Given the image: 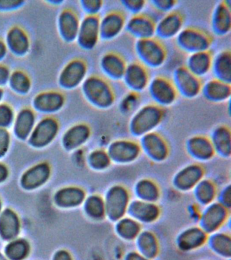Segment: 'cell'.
<instances>
[{
	"label": "cell",
	"instance_id": "cell-1",
	"mask_svg": "<svg viewBox=\"0 0 231 260\" xmlns=\"http://www.w3.org/2000/svg\"><path fill=\"white\" fill-rule=\"evenodd\" d=\"M82 92L87 101L96 109L107 110L115 104L116 95L108 79L97 75L87 77L82 83Z\"/></svg>",
	"mask_w": 231,
	"mask_h": 260
},
{
	"label": "cell",
	"instance_id": "cell-2",
	"mask_svg": "<svg viewBox=\"0 0 231 260\" xmlns=\"http://www.w3.org/2000/svg\"><path fill=\"white\" fill-rule=\"evenodd\" d=\"M165 115V109L155 103L142 106L131 116L128 123L129 133L135 137L141 138L155 132L161 125Z\"/></svg>",
	"mask_w": 231,
	"mask_h": 260
},
{
	"label": "cell",
	"instance_id": "cell-3",
	"mask_svg": "<svg viewBox=\"0 0 231 260\" xmlns=\"http://www.w3.org/2000/svg\"><path fill=\"white\" fill-rule=\"evenodd\" d=\"M134 50L139 62L149 69H158L167 60V50L155 37L136 40Z\"/></svg>",
	"mask_w": 231,
	"mask_h": 260
},
{
	"label": "cell",
	"instance_id": "cell-4",
	"mask_svg": "<svg viewBox=\"0 0 231 260\" xmlns=\"http://www.w3.org/2000/svg\"><path fill=\"white\" fill-rule=\"evenodd\" d=\"M103 198L106 218L115 223L127 215L131 196L126 187L121 184L113 185L107 190Z\"/></svg>",
	"mask_w": 231,
	"mask_h": 260
},
{
	"label": "cell",
	"instance_id": "cell-5",
	"mask_svg": "<svg viewBox=\"0 0 231 260\" xmlns=\"http://www.w3.org/2000/svg\"><path fill=\"white\" fill-rule=\"evenodd\" d=\"M175 40L178 48L188 55L210 51L212 45V37L208 32L192 26L182 28Z\"/></svg>",
	"mask_w": 231,
	"mask_h": 260
},
{
	"label": "cell",
	"instance_id": "cell-6",
	"mask_svg": "<svg viewBox=\"0 0 231 260\" xmlns=\"http://www.w3.org/2000/svg\"><path fill=\"white\" fill-rule=\"evenodd\" d=\"M171 80L178 94L184 99H195L202 93V79L190 72L184 65L174 69Z\"/></svg>",
	"mask_w": 231,
	"mask_h": 260
},
{
	"label": "cell",
	"instance_id": "cell-7",
	"mask_svg": "<svg viewBox=\"0 0 231 260\" xmlns=\"http://www.w3.org/2000/svg\"><path fill=\"white\" fill-rule=\"evenodd\" d=\"M230 210L223 206L218 201H214L211 204L204 207L201 211L199 218V226L208 235L220 231L229 218Z\"/></svg>",
	"mask_w": 231,
	"mask_h": 260
},
{
	"label": "cell",
	"instance_id": "cell-8",
	"mask_svg": "<svg viewBox=\"0 0 231 260\" xmlns=\"http://www.w3.org/2000/svg\"><path fill=\"white\" fill-rule=\"evenodd\" d=\"M147 88L153 103L164 109L173 105L178 99L177 91L171 79L162 75L151 78Z\"/></svg>",
	"mask_w": 231,
	"mask_h": 260
},
{
	"label": "cell",
	"instance_id": "cell-9",
	"mask_svg": "<svg viewBox=\"0 0 231 260\" xmlns=\"http://www.w3.org/2000/svg\"><path fill=\"white\" fill-rule=\"evenodd\" d=\"M106 150L112 164L121 165L135 162L142 152L139 142L129 139L113 140Z\"/></svg>",
	"mask_w": 231,
	"mask_h": 260
},
{
	"label": "cell",
	"instance_id": "cell-10",
	"mask_svg": "<svg viewBox=\"0 0 231 260\" xmlns=\"http://www.w3.org/2000/svg\"><path fill=\"white\" fill-rule=\"evenodd\" d=\"M139 143L141 152L154 162H163L169 155L170 148L167 141L155 131L142 136Z\"/></svg>",
	"mask_w": 231,
	"mask_h": 260
},
{
	"label": "cell",
	"instance_id": "cell-11",
	"mask_svg": "<svg viewBox=\"0 0 231 260\" xmlns=\"http://www.w3.org/2000/svg\"><path fill=\"white\" fill-rule=\"evenodd\" d=\"M76 40L81 48L91 50L101 40L100 16L86 15L80 21Z\"/></svg>",
	"mask_w": 231,
	"mask_h": 260
},
{
	"label": "cell",
	"instance_id": "cell-12",
	"mask_svg": "<svg viewBox=\"0 0 231 260\" xmlns=\"http://www.w3.org/2000/svg\"><path fill=\"white\" fill-rule=\"evenodd\" d=\"M151 80L147 67L139 62L127 64L122 81L129 91L140 93L147 88Z\"/></svg>",
	"mask_w": 231,
	"mask_h": 260
},
{
	"label": "cell",
	"instance_id": "cell-13",
	"mask_svg": "<svg viewBox=\"0 0 231 260\" xmlns=\"http://www.w3.org/2000/svg\"><path fill=\"white\" fill-rule=\"evenodd\" d=\"M204 167L199 162L187 165L178 171L172 183L174 188L182 192L193 190L198 183L204 178Z\"/></svg>",
	"mask_w": 231,
	"mask_h": 260
},
{
	"label": "cell",
	"instance_id": "cell-14",
	"mask_svg": "<svg viewBox=\"0 0 231 260\" xmlns=\"http://www.w3.org/2000/svg\"><path fill=\"white\" fill-rule=\"evenodd\" d=\"M156 20L149 14L143 13L131 16L126 20L125 29L136 40L154 38Z\"/></svg>",
	"mask_w": 231,
	"mask_h": 260
},
{
	"label": "cell",
	"instance_id": "cell-15",
	"mask_svg": "<svg viewBox=\"0 0 231 260\" xmlns=\"http://www.w3.org/2000/svg\"><path fill=\"white\" fill-rule=\"evenodd\" d=\"M161 215V209L155 203L147 202L135 199L131 200L127 215L143 224H149L157 221Z\"/></svg>",
	"mask_w": 231,
	"mask_h": 260
},
{
	"label": "cell",
	"instance_id": "cell-16",
	"mask_svg": "<svg viewBox=\"0 0 231 260\" xmlns=\"http://www.w3.org/2000/svg\"><path fill=\"white\" fill-rule=\"evenodd\" d=\"M184 20L182 14L172 11L164 14L155 24V38L160 41L175 38L183 28Z\"/></svg>",
	"mask_w": 231,
	"mask_h": 260
},
{
	"label": "cell",
	"instance_id": "cell-17",
	"mask_svg": "<svg viewBox=\"0 0 231 260\" xmlns=\"http://www.w3.org/2000/svg\"><path fill=\"white\" fill-rule=\"evenodd\" d=\"M126 19L124 14L112 10L100 17L101 40L111 41L117 38L125 29Z\"/></svg>",
	"mask_w": 231,
	"mask_h": 260
},
{
	"label": "cell",
	"instance_id": "cell-18",
	"mask_svg": "<svg viewBox=\"0 0 231 260\" xmlns=\"http://www.w3.org/2000/svg\"><path fill=\"white\" fill-rule=\"evenodd\" d=\"M88 66L82 59H74L69 62L60 75V83L64 88L72 89L82 84L86 78Z\"/></svg>",
	"mask_w": 231,
	"mask_h": 260
},
{
	"label": "cell",
	"instance_id": "cell-19",
	"mask_svg": "<svg viewBox=\"0 0 231 260\" xmlns=\"http://www.w3.org/2000/svg\"><path fill=\"white\" fill-rule=\"evenodd\" d=\"M211 28L217 36H225L230 32V1L219 2L213 9L210 20Z\"/></svg>",
	"mask_w": 231,
	"mask_h": 260
},
{
	"label": "cell",
	"instance_id": "cell-20",
	"mask_svg": "<svg viewBox=\"0 0 231 260\" xmlns=\"http://www.w3.org/2000/svg\"><path fill=\"white\" fill-rule=\"evenodd\" d=\"M186 149L188 155L198 162L208 161L216 155L210 138L204 135L192 136L188 138Z\"/></svg>",
	"mask_w": 231,
	"mask_h": 260
},
{
	"label": "cell",
	"instance_id": "cell-21",
	"mask_svg": "<svg viewBox=\"0 0 231 260\" xmlns=\"http://www.w3.org/2000/svg\"><path fill=\"white\" fill-rule=\"evenodd\" d=\"M208 235L199 225L184 229L176 238V246L182 251L200 249L208 241Z\"/></svg>",
	"mask_w": 231,
	"mask_h": 260
},
{
	"label": "cell",
	"instance_id": "cell-22",
	"mask_svg": "<svg viewBox=\"0 0 231 260\" xmlns=\"http://www.w3.org/2000/svg\"><path fill=\"white\" fill-rule=\"evenodd\" d=\"M126 66L125 59L116 52H106L100 60L101 70L104 77L111 80H122Z\"/></svg>",
	"mask_w": 231,
	"mask_h": 260
},
{
	"label": "cell",
	"instance_id": "cell-23",
	"mask_svg": "<svg viewBox=\"0 0 231 260\" xmlns=\"http://www.w3.org/2000/svg\"><path fill=\"white\" fill-rule=\"evenodd\" d=\"M202 93L210 103H226L230 101L231 85L213 77L203 83Z\"/></svg>",
	"mask_w": 231,
	"mask_h": 260
},
{
	"label": "cell",
	"instance_id": "cell-24",
	"mask_svg": "<svg viewBox=\"0 0 231 260\" xmlns=\"http://www.w3.org/2000/svg\"><path fill=\"white\" fill-rule=\"evenodd\" d=\"M58 129V124L55 119L52 117L44 118L33 129L30 142L38 147L45 146L54 139Z\"/></svg>",
	"mask_w": 231,
	"mask_h": 260
},
{
	"label": "cell",
	"instance_id": "cell-25",
	"mask_svg": "<svg viewBox=\"0 0 231 260\" xmlns=\"http://www.w3.org/2000/svg\"><path fill=\"white\" fill-rule=\"evenodd\" d=\"M213 55L210 51L188 55L184 65L190 72L202 79L211 72Z\"/></svg>",
	"mask_w": 231,
	"mask_h": 260
},
{
	"label": "cell",
	"instance_id": "cell-26",
	"mask_svg": "<svg viewBox=\"0 0 231 260\" xmlns=\"http://www.w3.org/2000/svg\"><path fill=\"white\" fill-rule=\"evenodd\" d=\"M210 139L215 153L221 157L230 158L231 154V132L227 125L216 126L212 130Z\"/></svg>",
	"mask_w": 231,
	"mask_h": 260
},
{
	"label": "cell",
	"instance_id": "cell-27",
	"mask_svg": "<svg viewBox=\"0 0 231 260\" xmlns=\"http://www.w3.org/2000/svg\"><path fill=\"white\" fill-rule=\"evenodd\" d=\"M211 72L214 78L231 84V52L229 50L220 51L213 56Z\"/></svg>",
	"mask_w": 231,
	"mask_h": 260
},
{
	"label": "cell",
	"instance_id": "cell-28",
	"mask_svg": "<svg viewBox=\"0 0 231 260\" xmlns=\"http://www.w3.org/2000/svg\"><path fill=\"white\" fill-rule=\"evenodd\" d=\"M64 95L58 91H44L38 94L34 100V106L38 111L54 113L64 105Z\"/></svg>",
	"mask_w": 231,
	"mask_h": 260
},
{
	"label": "cell",
	"instance_id": "cell-29",
	"mask_svg": "<svg viewBox=\"0 0 231 260\" xmlns=\"http://www.w3.org/2000/svg\"><path fill=\"white\" fill-rule=\"evenodd\" d=\"M137 250L148 259L153 260L159 252V243L155 234L150 231H143L135 240Z\"/></svg>",
	"mask_w": 231,
	"mask_h": 260
},
{
	"label": "cell",
	"instance_id": "cell-30",
	"mask_svg": "<svg viewBox=\"0 0 231 260\" xmlns=\"http://www.w3.org/2000/svg\"><path fill=\"white\" fill-rule=\"evenodd\" d=\"M80 20L76 12L72 10H64L60 14L58 26L60 34L68 42L76 40L78 37Z\"/></svg>",
	"mask_w": 231,
	"mask_h": 260
},
{
	"label": "cell",
	"instance_id": "cell-31",
	"mask_svg": "<svg viewBox=\"0 0 231 260\" xmlns=\"http://www.w3.org/2000/svg\"><path fill=\"white\" fill-rule=\"evenodd\" d=\"M136 199L147 202L157 203L161 197V190L155 181L143 178L138 181L134 188Z\"/></svg>",
	"mask_w": 231,
	"mask_h": 260
},
{
	"label": "cell",
	"instance_id": "cell-32",
	"mask_svg": "<svg viewBox=\"0 0 231 260\" xmlns=\"http://www.w3.org/2000/svg\"><path fill=\"white\" fill-rule=\"evenodd\" d=\"M91 129L85 123H79L73 126L64 134L63 143L66 148L75 149L82 146L90 138Z\"/></svg>",
	"mask_w": 231,
	"mask_h": 260
},
{
	"label": "cell",
	"instance_id": "cell-33",
	"mask_svg": "<svg viewBox=\"0 0 231 260\" xmlns=\"http://www.w3.org/2000/svg\"><path fill=\"white\" fill-rule=\"evenodd\" d=\"M209 247L217 255L230 259L231 256V238L226 232L218 231L208 235Z\"/></svg>",
	"mask_w": 231,
	"mask_h": 260
},
{
	"label": "cell",
	"instance_id": "cell-34",
	"mask_svg": "<svg viewBox=\"0 0 231 260\" xmlns=\"http://www.w3.org/2000/svg\"><path fill=\"white\" fill-rule=\"evenodd\" d=\"M6 44L14 54L23 56L29 50V38L21 27L15 26L8 32Z\"/></svg>",
	"mask_w": 231,
	"mask_h": 260
},
{
	"label": "cell",
	"instance_id": "cell-35",
	"mask_svg": "<svg viewBox=\"0 0 231 260\" xmlns=\"http://www.w3.org/2000/svg\"><path fill=\"white\" fill-rule=\"evenodd\" d=\"M192 190L196 202L204 207L216 201L218 192L214 182L206 178L201 180Z\"/></svg>",
	"mask_w": 231,
	"mask_h": 260
},
{
	"label": "cell",
	"instance_id": "cell-36",
	"mask_svg": "<svg viewBox=\"0 0 231 260\" xmlns=\"http://www.w3.org/2000/svg\"><path fill=\"white\" fill-rule=\"evenodd\" d=\"M142 230L141 223L127 215L115 222V233L123 241H135Z\"/></svg>",
	"mask_w": 231,
	"mask_h": 260
},
{
	"label": "cell",
	"instance_id": "cell-37",
	"mask_svg": "<svg viewBox=\"0 0 231 260\" xmlns=\"http://www.w3.org/2000/svg\"><path fill=\"white\" fill-rule=\"evenodd\" d=\"M35 115L29 108L21 110L15 119V132L21 138H27L34 129Z\"/></svg>",
	"mask_w": 231,
	"mask_h": 260
},
{
	"label": "cell",
	"instance_id": "cell-38",
	"mask_svg": "<svg viewBox=\"0 0 231 260\" xmlns=\"http://www.w3.org/2000/svg\"><path fill=\"white\" fill-rule=\"evenodd\" d=\"M85 211L90 218L101 221L106 218L104 198L99 194H92L85 200Z\"/></svg>",
	"mask_w": 231,
	"mask_h": 260
},
{
	"label": "cell",
	"instance_id": "cell-39",
	"mask_svg": "<svg viewBox=\"0 0 231 260\" xmlns=\"http://www.w3.org/2000/svg\"><path fill=\"white\" fill-rule=\"evenodd\" d=\"M86 199V194L82 189L70 188L60 191L56 196L58 204L64 207H75L82 204Z\"/></svg>",
	"mask_w": 231,
	"mask_h": 260
},
{
	"label": "cell",
	"instance_id": "cell-40",
	"mask_svg": "<svg viewBox=\"0 0 231 260\" xmlns=\"http://www.w3.org/2000/svg\"><path fill=\"white\" fill-rule=\"evenodd\" d=\"M19 221L15 213L5 211L0 217V233L7 239H11L18 234Z\"/></svg>",
	"mask_w": 231,
	"mask_h": 260
},
{
	"label": "cell",
	"instance_id": "cell-41",
	"mask_svg": "<svg viewBox=\"0 0 231 260\" xmlns=\"http://www.w3.org/2000/svg\"><path fill=\"white\" fill-rule=\"evenodd\" d=\"M49 170L46 165H40L29 171L23 177V184L27 188L39 186L47 179Z\"/></svg>",
	"mask_w": 231,
	"mask_h": 260
},
{
	"label": "cell",
	"instance_id": "cell-42",
	"mask_svg": "<svg viewBox=\"0 0 231 260\" xmlns=\"http://www.w3.org/2000/svg\"><path fill=\"white\" fill-rule=\"evenodd\" d=\"M88 161L91 168L96 171L107 170L112 164L107 150L105 149L93 150L88 155Z\"/></svg>",
	"mask_w": 231,
	"mask_h": 260
},
{
	"label": "cell",
	"instance_id": "cell-43",
	"mask_svg": "<svg viewBox=\"0 0 231 260\" xmlns=\"http://www.w3.org/2000/svg\"><path fill=\"white\" fill-rule=\"evenodd\" d=\"M10 85L16 92L24 94L27 93L31 88V81L23 71H15L10 75Z\"/></svg>",
	"mask_w": 231,
	"mask_h": 260
},
{
	"label": "cell",
	"instance_id": "cell-44",
	"mask_svg": "<svg viewBox=\"0 0 231 260\" xmlns=\"http://www.w3.org/2000/svg\"><path fill=\"white\" fill-rule=\"evenodd\" d=\"M141 97L139 93L129 91L119 103V110L123 115H133L138 109H139Z\"/></svg>",
	"mask_w": 231,
	"mask_h": 260
},
{
	"label": "cell",
	"instance_id": "cell-45",
	"mask_svg": "<svg viewBox=\"0 0 231 260\" xmlns=\"http://www.w3.org/2000/svg\"><path fill=\"white\" fill-rule=\"evenodd\" d=\"M7 255L13 260H21L27 255L28 247L27 244L23 241L14 242L8 246Z\"/></svg>",
	"mask_w": 231,
	"mask_h": 260
},
{
	"label": "cell",
	"instance_id": "cell-46",
	"mask_svg": "<svg viewBox=\"0 0 231 260\" xmlns=\"http://www.w3.org/2000/svg\"><path fill=\"white\" fill-rule=\"evenodd\" d=\"M120 3L122 7L133 16L143 13V10L147 6V2L143 0H126L121 1Z\"/></svg>",
	"mask_w": 231,
	"mask_h": 260
},
{
	"label": "cell",
	"instance_id": "cell-47",
	"mask_svg": "<svg viewBox=\"0 0 231 260\" xmlns=\"http://www.w3.org/2000/svg\"><path fill=\"white\" fill-rule=\"evenodd\" d=\"M104 2L101 0H84L80 4L86 15L98 16L103 8Z\"/></svg>",
	"mask_w": 231,
	"mask_h": 260
},
{
	"label": "cell",
	"instance_id": "cell-48",
	"mask_svg": "<svg viewBox=\"0 0 231 260\" xmlns=\"http://www.w3.org/2000/svg\"><path fill=\"white\" fill-rule=\"evenodd\" d=\"M154 10L164 14L174 11L178 2L174 0H153L149 2Z\"/></svg>",
	"mask_w": 231,
	"mask_h": 260
},
{
	"label": "cell",
	"instance_id": "cell-49",
	"mask_svg": "<svg viewBox=\"0 0 231 260\" xmlns=\"http://www.w3.org/2000/svg\"><path fill=\"white\" fill-rule=\"evenodd\" d=\"M13 109L7 104H0V127H5L13 121Z\"/></svg>",
	"mask_w": 231,
	"mask_h": 260
},
{
	"label": "cell",
	"instance_id": "cell-50",
	"mask_svg": "<svg viewBox=\"0 0 231 260\" xmlns=\"http://www.w3.org/2000/svg\"><path fill=\"white\" fill-rule=\"evenodd\" d=\"M230 194V184H228V186L221 189L220 192H218L216 197V201H218L219 203L226 207L228 210H230L231 208Z\"/></svg>",
	"mask_w": 231,
	"mask_h": 260
},
{
	"label": "cell",
	"instance_id": "cell-51",
	"mask_svg": "<svg viewBox=\"0 0 231 260\" xmlns=\"http://www.w3.org/2000/svg\"><path fill=\"white\" fill-rule=\"evenodd\" d=\"M10 134L5 128L0 127V156H3L9 148Z\"/></svg>",
	"mask_w": 231,
	"mask_h": 260
},
{
	"label": "cell",
	"instance_id": "cell-52",
	"mask_svg": "<svg viewBox=\"0 0 231 260\" xmlns=\"http://www.w3.org/2000/svg\"><path fill=\"white\" fill-rule=\"evenodd\" d=\"M24 2L17 0H1L0 1V10H11L17 9L23 5Z\"/></svg>",
	"mask_w": 231,
	"mask_h": 260
},
{
	"label": "cell",
	"instance_id": "cell-53",
	"mask_svg": "<svg viewBox=\"0 0 231 260\" xmlns=\"http://www.w3.org/2000/svg\"><path fill=\"white\" fill-rule=\"evenodd\" d=\"M10 71L5 65L0 64V85H4L9 81Z\"/></svg>",
	"mask_w": 231,
	"mask_h": 260
},
{
	"label": "cell",
	"instance_id": "cell-54",
	"mask_svg": "<svg viewBox=\"0 0 231 260\" xmlns=\"http://www.w3.org/2000/svg\"><path fill=\"white\" fill-rule=\"evenodd\" d=\"M124 260H151L141 255L137 251H131L128 252L125 255Z\"/></svg>",
	"mask_w": 231,
	"mask_h": 260
},
{
	"label": "cell",
	"instance_id": "cell-55",
	"mask_svg": "<svg viewBox=\"0 0 231 260\" xmlns=\"http://www.w3.org/2000/svg\"><path fill=\"white\" fill-rule=\"evenodd\" d=\"M54 260H72L70 254L65 251H60L56 254Z\"/></svg>",
	"mask_w": 231,
	"mask_h": 260
},
{
	"label": "cell",
	"instance_id": "cell-56",
	"mask_svg": "<svg viewBox=\"0 0 231 260\" xmlns=\"http://www.w3.org/2000/svg\"><path fill=\"white\" fill-rule=\"evenodd\" d=\"M7 52V44L3 41L0 40V60H3Z\"/></svg>",
	"mask_w": 231,
	"mask_h": 260
},
{
	"label": "cell",
	"instance_id": "cell-57",
	"mask_svg": "<svg viewBox=\"0 0 231 260\" xmlns=\"http://www.w3.org/2000/svg\"><path fill=\"white\" fill-rule=\"evenodd\" d=\"M7 174V170H6L5 167L0 165V181L5 178Z\"/></svg>",
	"mask_w": 231,
	"mask_h": 260
},
{
	"label": "cell",
	"instance_id": "cell-58",
	"mask_svg": "<svg viewBox=\"0 0 231 260\" xmlns=\"http://www.w3.org/2000/svg\"><path fill=\"white\" fill-rule=\"evenodd\" d=\"M3 95H4L3 89H2L1 87H0V101H1L2 99H3Z\"/></svg>",
	"mask_w": 231,
	"mask_h": 260
},
{
	"label": "cell",
	"instance_id": "cell-59",
	"mask_svg": "<svg viewBox=\"0 0 231 260\" xmlns=\"http://www.w3.org/2000/svg\"><path fill=\"white\" fill-rule=\"evenodd\" d=\"M0 260H7L2 254H0Z\"/></svg>",
	"mask_w": 231,
	"mask_h": 260
}]
</instances>
